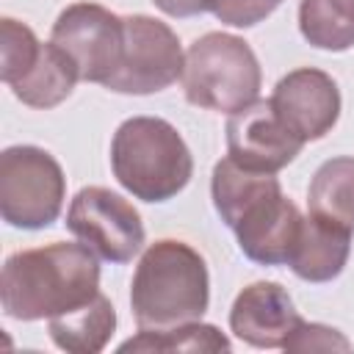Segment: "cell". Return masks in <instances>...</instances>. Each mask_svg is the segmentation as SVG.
<instances>
[{
  "label": "cell",
  "mask_w": 354,
  "mask_h": 354,
  "mask_svg": "<svg viewBox=\"0 0 354 354\" xmlns=\"http://www.w3.org/2000/svg\"><path fill=\"white\" fill-rule=\"evenodd\" d=\"M301 315L279 282L246 285L230 307V332L254 348H285Z\"/></svg>",
  "instance_id": "7c38bea8"
},
{
  "label": "cell",
  "mask_w": 354,
  "mask_h": 354,
  "mask_svg": "<svg viewBox=\"0 0 354 354\" xmlns=\"http://www.w3.org/2000/svg\"><path fill=\"white\" fill-rule=\"evenodd\" d=\"M351 254V232L313 213L301 218V230L288 260L290 271L304 282H332L343 274Z\"/></svg>",
  "instance_id": "4fadbf2b"
},
{
  "label": "cell",
  "mask_w": 354,
  "mask_h": 354,
  "mask_svg": "<svg viewBox=\"0 0 354 354\" xmlns=\"http://www.w3.org/2000/svg\"><path fill=\"white\" fill-rule=\"evenodd\" d=\"M279 122L299 141L324 138L340 119V88L324 69L299 66L279 77L268 97Z\"/></svg>",
  "instance_id": "9c48e42d"
},
{
  "label": "cell",
  "mask_w": 354,
  "mask_h": 354,
  "mask_svg": "<svg viewBox=\"0 0 354 354\" xmlns=\"http://www.w3.org/2000/svg\"><path fill=\"white\" fill-rule=\"evenodd\" d=\"M285 351H351V340L337 332L335 326L326 324H313V321H299V326L290 332L285 340Z\"/></svg>",
  "instance_id": "44dd1931"
},
{
  "label": "cell",
  "mask_w": 354,
  "mask_h": 354,
  "mask_svg": "<svg viewBox=\"0 0 354 354\" xmlns=\"http://www.w3.org/2000/svg\"><path fill=\"white\" fill-rule=\"evenodd\" d=\"M77 80H80V75H77L75 64L53 41H47V44H41L33 66L8 88L22 105L47 111V108L61 105L72 94Z\"/></svg>",
  "instance_id": "9a60e30c"
},
{
  "label": "cell",
  "mask_w": 354,
  "mask_h": 354,
  "mask_svg": "<svg viewBox=\"0 0 354 354\" xmlns=\"http://www.w3.org/2000/svg\"><path fill=\"white\" fill-rule=\"evenodd\" d=\"M232 343L227 335H221L213 324L191 321L171 329H138L136 337L124 340L119 351H230Z\"/></svg>",
  "instance_id": "d6986e66"
},
{
  "label": "cell",
  "mask_w": 354,
  "mask_h": 354,
  "mask_svg": "<svg viewBox=\"0 0 354 354\" xmlns=\"http://www.w3.org/2000/svg\"><path fill=\"white\" fill-rule=\"evenodd\" d=\"M39 50L41 41L25 22H17L11 17L0 19V77L6 86L17 83L33 66Z\"/></svg>",
  "instance_id": "ffe728a7"
},
{
  "label": "cell",
  "mask_w": 354,
  "mask_h": 354,
  "mask_svg": "<svg viewBox=\"0 0 354 354\" xmlns=\"http://www.w3.org/2000/svg\"><path fill=\"white\" fill-rule=\"evenodd\" d=\"M207 304V263L194 246L163 238L144 249L130 282V307L138 329L160 332L202 321Z\"/></svg>",
  "instance_id": "7a4b0ae2"
},
{
  "label": "cell",
  "mask_w": 354,
  "mask_h": 354,
  "mask_svg": "<svg viewBox=\"0 0 354 354\" xmlns=\"http://www.w3.org/2000/svg\"><path fill=\"white\" fill-rule=\"evenodd\" d=\"M301 218L304 216L299 207L282 194V185H277L243 210L232 232L238 238V249L252 263L288 266L301 230Z\"/></svg>",
  "instance_id": "8fae6325"
},
{
  "label": "cell",
  "mask_w": 354,
  "mask_h": 354,
  "mask_svg": "<svg viewBox=\"0 0 354 354\" xmlns=\"http://www.w3.org/2000/svg\"><path fill=\"white\" fill-rule=\"evenodd\" d=\"M50 340L69 354H97L108 346L116 332V310L111 299L100 290L91 301L47 318Z\"/></svg>",
  "instance_id": "5bb4252c"
},
{
  "label": "cell",
  "mask_w": 354,
  "mask_h": 354,
  "mask_svg": "<svg viewBox=\"0 0 354 354\" xmlns=\"http://www.w3.org/2000/svg\"><path fill=\"white\" fill-rule=\"evenodd\" d=\"M66 230L100 260L124 266L144 249V221L138 210L102 185L80 188L66 210Z\"/></svg>",
  "instance_id": "52a82bcc"
},
{
  "label": "cell",
  "mask_w": 354,
  "mask_h": 354,
  "mask_svg": "<svg viewBox=\"0 0 354 354\" xmlns=\"http://www.w3.org/2000/svg\"><path fill=\"white\" fill-rule=\"evenodd\" d=\"M183 94L191 105L235 113L260 100L263 72L254 50L232 33H205L185 50Z\"/></svg>",
  "instance_id": "277c9868"
},
{
  "label": "cell",
  "mask_w": 354,
  "mask_h": 354,
  "mask_svg": "<svg viewBox=\"0 0 354 354\" xmlns=\"http://www.w3.org/2000/svg\"><path fill=\"white\" fill-rule=\"evenodd\" d=\"M307 207L313 216L354 232V158L340 155L324 160L307 188Z\"/></svg>",
  "instance_id": "2e32d148"
},
{
  "label": "cell",
  "mask_w": 354,
  "mask_h": 354,
  "mask_svg": "<svg viewBox=\"0 0 354 354\" xmlns=\"http://www.w3.org/2000/svg\"><path fill=\"white\" fill-rule=\"evenodd\" d=\"M50 41L75 64L80 80L105 86L124 53V17L100 3H72L53 22Z\"/></svg>",
  "instance_id": "8992f818"
},
{
  "label": "cell",
  "mask_w": 354,
  "mask_h": 354,
  "mask_svg": "<svg viewBox=\"0 0 354 354\" xmlns=\"http://www.w3.org/2000/svg\"><path fill=\"white\" fill-rule=\"evenodd\" d=\"M299 30L313 47L326 53L354 47V0H301Z\"/></svg>",
  "instance_id": "ac0fdd59"
},
{
  "label": "cell",
  "mask_w": 354,
  "mask_h": 354,
  "mask_svg": "<svg viewBox=\"0 0 354 354\" xmlns=\"http://www.w3.org/2000/svg\"><path fill=\"white\" fill-rule=\"evenodd\" d=\"M277 185H279V180L274 174L252 171V169L238 166L232 158H221L213 166V177H210L213 207H216L218 218L232 230L238 224V218L243 216V210Z\"/></svg>",
  "instance_id": "e0dca14e"
},
{
  "label": "cell",
  "mask_w": 354,
  "mask_h": 354,
  "mask_svg": "<svg viewBox=\"0 0 354 354\" xmlns=\"http://www.w3.org/2000/svg\"><path fill=\"white\" fill-rule=\"evenodd\" d=\"M100 293V257L86 243H50L11 254L0 274V304L14 321L69 313Z\"/></svg>",
  "instance_id": "6da1fadb"
},
{
  "label": "cell",
  "mask_w": 354,
  "mask_h": 354,
  "mask_svg": "<svg viewBox=\"0 0 354 354\" xmlns=\"http://www.w3.org/2000/svg\"><path fill=\"white\" fill-rule=\"evenodd\" d=\"M111 169L141 202L174 199L194 174V158L177 127L160 116L124 119L111 138Z\"/></svg>",
  "instance_id": "3957f363"
},
{
  "label": "cell",
  "mask_w": 354,
  "mask_h": 354,
  "mask_svg": "<svg viewBox=\"0 0 354 354\" xmlns=\"http://www.w3.org/2000/svg\"><path fill=\"white\" fill-rule=\"evenodd\" d=\"M152 3H155V8H160L166 17L188 19V17H199V14L216 11L221 0H152Z\"/></svg>",
  "instance_id": "603a6c76"
},
{
  "label": "cell",
  "mask_w": 354,
  "mask_h": 354,
  "mask_svg": "<svg viewBox=\"0 0 354 354\" xmlns=\"http://www.w3.org/2000/svg\"><path fill=\"white\" fill-rule=\"evenodd\" d=\"M66 177L41 147L14 144L0 155V216L17 230H44L64 207Z\"/></svg>",
  "instance_id": "5b68a950"
},
{
  "label": "cell",
  "mask_w": 354,
  "mask_h": 354,
  "mask_svg": "<svg viewBox=\"0 0 354 354\" xmlns=\"http://www.w3.org/2000/svg\"><path fill=\"white\" fill-rule=\"evenodd\" d=\"M282 0H221L218 8L213 11L218 22L232 25V28H252L271 17Z\"/></svg>",
  "instance_id": "7402d4cb"
},
{
  "label": "cell",
  "mask_w": 354,
  "mask_h": 354,
  "mask_svg": "<svg viewBox=\"0 0 354 354\" xmlns=\"http://www.w3.org/2000/svg\"><path fill=\"white\" fill-rule=\"evenodd\" d=\"M227 158L252 171L277 174L304 147L274 113L268 100H254L227 119Z\"/></svg>",
  "instance_id": "30bf717a"
},
{
  "label": "cell",
  "mask_w": 354,
  "mask_h": 354,
  "mask_svg": "<svg viewBox=\"0 0 354 354\" xmlns=\"http://www.w3.org/2000/svg\"><path fill=\"white\" fill-rule=\"evenodd\" d=\"M185 53L177 33L147 14L124 17V53L116 75L105 83L116 94H155L180 80Z\"/></svg>",
  "instance_id": "ba28073f"
}]
</instances>
